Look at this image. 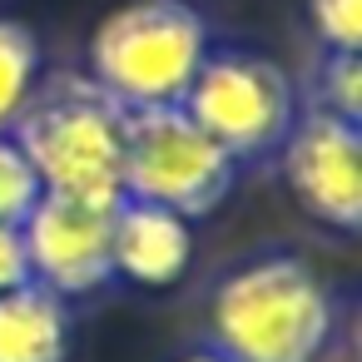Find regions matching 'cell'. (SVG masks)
I'll use <instances>...</instances> for the list:
<instances>
[{
	"label": "cell",
	"instance_id": "277c9868",
	"mask_svg": "<svg viewBox=\"0 0 362 362\" xmlns=\"http://www.w3.org/2000/svg\"><path fill=\"white\" fill-rule=\"evenodd\" d=\"M238 179V159L214 144L184 105L124 110V199L159 204L179 218L214 214Z\"/></svg>",
	"mask_w": 362,
	"mask_h": 362
},
{
	"label": "cell",
	"instance_id": "7a4b0ae2",
	"mask_svg": "<svg viewBox=\"0 0 362 362\" xmlns=\"http://www.w3.org/2000/svg\"><path fill=\"white\" fill-rule=\"evenodd\" d=\"M45 194L115 209L124 199V105L95 80L50 75L11 124Z\"/></svg>",
	"mask_w": 362,
	"mask_h": 362
},
{
	"label": "cell",
	"instance_id": "8992f818",
	"mask_svg": "<svg viewBox=\"0 0 362 362\" xmlns=\"http://www.w3.org/2000/svg\"><path fill=\"white\" fill-rule=\"evenodd\" d=\"M283 179L293 199L327 228H362V124L313 110L283 139Z\"/></svg>",
	"mask_w": 362,
	"mask_h": 362
},
{
	"label": "cell",
	"instance_id": "5b68a950",
	"mask_svg": "<svg viewBox=\"0 0 362 362\" xmlns=\"http://www.w3.org/2000/svg\"><path fill=\"white\" fill-rule=\"evenodd\" d=\"M179 105L233 159L278 154L298 124V90L288 70L253 50H209Z\"/></svg>",
	"mask_w": 362,
	"mask_h": 362
},
{
	"label": "cell",
	"instance_id": "5bb4252c",
	"mask_svg": "<svg viewBox=\"0 0 362 362\" xmlns=\"http://www.w3.org/2000/svg\"><path fill=\"white\" fill-rule=\"evenodd\" d=\"M21 283H35L30 278V258H25V238H21V228L0 223V293H11Z\"/></svg>",
	"mask_w": 362,
	"mask_h": 362
},
{
	"label": "cell",
	"instance_id": "ba28073f",
	"mask_svg": "<svg viewBox=\"0 0 362 362\" xmlns=\"http://www.w3.org/2000/svg\"><path fill=\"white\" fill-rule=\"evenodd\" d=\"M110 258L115 273L139 288H174L194 263V228L159 204L119 199L110 218Z\"/></svg>",
	"mask_w": 362,
	"mask_h": 362
},
{
	"label": "cell",
	"instance_id": "4fadbf2b",
	"mask_svg": "<svg viewBox=\"0 0 362 362\" xmlns=\"http://www.w3.org/2000/svg\"><path fill=\"white\" fill-rule=\"evenodd\" d=\"M308 25L322 50H362V0H308Z\"/></svg>",
	"mask_w": 362,
	"mask_h": 362
},
{
	"label": "cell",
	"instance_id": "8fae6325",
	"mask_svg": "<svg viewBox=\"0 0 362 362\" xmlns=\"http://www.w3.org/2000/svg\"><path fill=\"white\" fill-rule=\"evenodd\" d=\"M313 95L322 115L362 124V50H327V60L317 65Z\"/></svg>",
	"mask_w": 362,
	"mask_h": 362
},
{
	"label": "cell",
	"instance_id": "9c48e42d",
	"mask_svg": "<svg viewBox=\"0 0 362 362\" xmlns=\"http://www.w3.org/2000/svg\"><path fill=\"white\" fill-rule=\"evenodd\" d=\"M70 352V313L40 283H21L0 293V362H65Z\"/></svg>",
	"mask_w": 362,
	"mask_h": 362
},
{
	"label": "cell",
	"instance_id": "52a82bcc",
	"mask_svg": "<svg viewBox=\"0 0 362 362\" xmlns=\"http://www.w3.org/2000/svg\"><path fill=\"white\" fill-rule=\"evenodd\" d=\"M110 218H115V209H105V204L45 194L30 209V218L21 223L30 278L40 288H50L55 298H80V293L105 288L115 278Z\"/></svg>",
	"mask_w": 362,
	"mask_h": 362
},
{
	"label": "cell",
	"instance_id": "6da1fadb",
	"mask_svg": "<svg viewBox=\"0 0 362 362\" xmlns=\"http://www.w3.org/2000/svg\"><path fill=\"white\" fill-rule=\"evenodd\" d=\"M214 352L228 362H317L337 308L327 283L298 253H268L233 268L209 308Z\"/></svg>",
	"mask_w": 362,
	"mask_h": 362
},
{
	"label": "cell",
	"instance_id": "7c38bea8",
	"mask_svg": "<svg viewBox=\"0 0 362 362\" xmlns=\"http://www.w3.org/2000/svg\"><path fill=\"white\" fill-rule=\"evenodd\" d=\"M40 199H45V184H40L35 164L25 159V149L11 134H0V223L21 228Z\"/></svg>",
	"mask_w": 362,
	"mask_h": 362
},
{
	"label": "cell",
	"instance_id": "30bf717a",
	"mask_svg": "<svg viewBox=\"0 0 362 362\" xmlns=\"http://www.w3.org/2000/svg\"><path fill=\"white\" fill-rule=\"evenodd\" d=\"M40 80H45L40 35L25 21L0 16V134H11V124L30 105V95H35Z\"/></svg>",
	"mask_w": 362,
	"mask_h": 362
},
{
	"label": "cell",
	"instance_id": "9a60e30c",
	"mask_svg": "<svg viewBox=\"0 0 362 362\" xmlns=\"http://www.w3.org/2000/svg\"><path fill=\"white\" fill-rule=\"evenodd\" d=\"M179 362H228V357H218V352H189V357H179Z\"/></svg>",
	"mask_w": 362,
	"mask_h": 362
},
{
	"label": "cell",
	"instance_id": "3957f363",
	"mask_svg": "<svg viewBox=\"0 0 362 362\" xmlns=\"http://www.w3.org/2000/svg\"><path fill=\"white\" fill-rule=\"evenodd\" d=\"M209 55V25L189 0H129L90 35V75L124 110L179 105Z\"/></svg>",
	"mask_w": 362,
	"mask_h": 362
}]
</instances>
